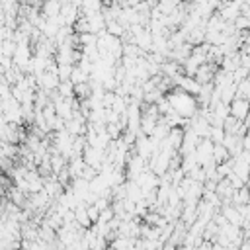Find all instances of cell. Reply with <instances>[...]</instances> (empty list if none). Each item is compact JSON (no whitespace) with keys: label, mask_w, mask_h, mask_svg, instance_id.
<instances>
[{"label":"cell","mask_w":250,"mask_h":250,"mask_svg":"<svg viewBox=\"0 0 250 250\" xmlns=\"http://www.w3.org/2000/svg\"><path fill=\"white\" fill-rule=\"evenodd\" d=\"M236 98L250 102V82H248V78H244L236 84Z\"/></svg>","instance_id":"2"},{"label":"cell","mask_w":250,"mask_h":250,"mask_svg":"<svg viewBox=\"0 0 250 250\" xmlns=\"http://www.w3.org/2000/svg\"><path fill=\"white\" fill-rule=\"evenodd\" d=\"M213 154H215V160H217V162H225V158L229 156V150H227V148L221 145V146H215Z\"/></svg>","instance_id":"3"},{"label":"cell","mask_w":250,"mask_h":250,"mask_svg":"<svg viewBox=\"0 0 250 250\" xmlns=\"http://www.w3.org/2000/svg\"><path fill=\"white\" fill-rule=\"evenodd\" d=\"M234 119H238V121H244L246 117H248V113H250V102L248 100H240V98H234L232 102H230V111H229Z\"/></svg>","instance_id":"1"}]
</instances>
